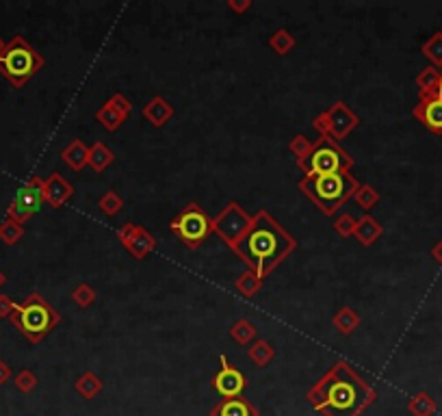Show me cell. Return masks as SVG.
Returning <instances> with one entry per match:
<instances>
[{
  "instance_id": "33",
  "label": "cell",
  "mask_w": 442,
  "mask_h": 416,
  "mask_svg": "<svg viewBox=\"0 0 442 416\" xmlns=\"http://www.w3.org/2000/svg\"><path fill=\"white\" fill-rule=\"evenodd\" d=\"M72 300L78 308H90L96 302V289L92 284H87V282H83V284H78L72 291Z\"/></svg>"
},
{
  "instance_id": "3",
  "label": "cell",
  "mask_w": 442,
  "mask_h": 416,
  "mask_svg": "<svg viewBox=\"0 0 442 416\" xmlns=\"http://www.w3.org/2000/svg\"><path fill=\"white\" fill-rule=\"evenodd\" d=\"M360 183L349 171H336L326 176H304L299 180V191L311 200L319 211L332 217L338 213V208L347 204Z\"/></svg>"
},
{
  "instance_id": "36",
  "label": "cell",
  "mask_w": 442,
  "mask_h": 416,
  "mask_svg": "<svg viewBox=\"0 0 442 416\" xmlns=\"http://www.w3.org/2000/svg\"><path fill=\"white\" fill-rule=\"evenodd\" d=\"M13 382H16V388L20 393H31V391L37 388V375L33 373L31 368H22Z\"/></svg>"
},
{
  "instance_id": "14",
  "label": "cell",
  "mask_w": 442,
  "mask_h": 416,
  "mask_svg": "<svg viewBox=\"0 0 442 416\" xmlns=\"http://www.w3.org/2000/svg\"><path fill=\"white\" fill-rule=\"evenodd\" d=\"M209 416H260V412L252 401L241 395L232 399H221L217 406H213Z\"/></svg>"
},
{
  "instance_id": "26",
  "label": "cell",
  "mask_w": 442,
  "mask_h": 416,
  "mask_svg": "<svg viewBox=\"0 0 442 416\" xmlns=\"http://www.w3.org/2000/svg\"><path fill=\"white\" fill-rule=\"evenodd\" d=\"M256 325L252 321H247V319H239L237 323L230 328V336L234 343H239V345H252L254 340H256Z\"/></svg>"
},
{
  "instance_id": "19",
  "label": "cell",
  "mask_w": 442,
  "mask_h": 416,
  "mask_svg": "<svg viewBox=\"0 0 442 416\" xmlns=\"http://www.w3.org/2000/svg\"><path fill=\"white\" fill-rule=\"evenodd\" d=\"M154 247H156V236H152L143 226H137V232H135V236H132V241L128 243L126 249H128L130 254L135 256L137 260H143Z\"/></svg>"
},
{
  "instance_id": "41",
  "label": "cell",
  "mask_w": 442,
  "mask_h": 416,
  "mask_svg": "<svg viewBox=\"0 0 442 416\" xmlns=\"http://www.w3.org/2000/svg\"><path fill=\"white\" fill-rule=\"evenodd\" d=\"M228 7L234 13H245L252 9V0H228Z\"/></svg>"
},
{
  "instance_id": "43",
  "label": "cell",
  "mask_w": 442,
  "mask_h": 416,
  "mask_svg": "<svg viewBox=\"0 0 442 416\" xmlns=\"http://www.w3.org/2000/svg\"><path fill=\"white\" fill-rule=\"evenodd\" d=\"M432 258H434V260H436V262L442 267V239H440V241H438V243L432 247Z\"/></svg>"
},
{
  "instance_id": "39",
  "label": "cell",
  "mask_w": 442,
  "mask_h": 416,
  "mask_svg": "<svg viewBox=\"0 0 442 416\" xmlns=\"http://www.w3.org/2000/svg\"><path fill=\"white\" fill-rule=\"evenodd\" d=\"M13 310H16V302L11 300L7 295H0V317H11Z\"/></svg>"
},
{
  "instance_id": "34",
  "label": "cell",
  "mask_w": 442,
  "mask_h": 416,
  "mask_svg": "<svg viewBox=\"0 0 442 416\" xmlns=\"http://www.w3.org/2000/svg\"><path fill=\"white\" fill-rule=\"evenodd\" d=\"M313 147H315V141H311L306 135H295V137L291 139V143H288V152H291L293 156H297V160H299V158H304V156L311 154Z\"/></svg>"
},
{
  "instance_id": "45",
  "label": "cell",
  "mask_w": 442,
  "mask_h": 416,
  "mask_svg": "<svg viewBox=\"0 0 442 416\" xmlns=\"http://www.w3.org/2000/svg\"><path fill=\"white\" fill-rule=\"evenodd\" d=\"M5 282H7V278H5V273H3V271H0V287H3Z\"/></svg>"
},
{
  "instance_id": "4",
  "label": "cell",
  "mask_w": 442,
  "mask_h": 416,
  "mask_svg": "<svg viewBox=\"0 0 442 416\" xmlns=\"http://www.w3.org/2000/svg\"><path fill=\"white\" fill-rule=\"evenodd\" d=\"M9 319L31 343H41L43 336L50 334L61 323V315L56 308H52L39 293L26 295L22 304H16V310Z\"/></svg>"
},
{
  "instance_id": "2",
  "label": "cell",
  "mask_w": 442,
  "mask_h": 416,
  "mask_svg": "<svg viewBox=\"0 0 442 416\" xmlns=\"http://www.w3.org/2000/svg\"><path fill=\"white\" fill-rule=\"evenodd\" d=\"M295 247H297L295 236H291L267 211H258L245 236L234 245V251L260 280H264L288 254H293Z\"/></svg>"
},
{
  "instance_id": "31",
  "label": "cell",
  "mask_w": 442,
  "mask_h": 416,
  "mask_svg": "<svg viewBox=\"0 0 442 416\" xmlns=\"http://www.w3.org/2000/svg\"><path fill=\"white\" fill-rule=\"evenodd\" d=\"M351 200L356 202L360 208H364V211H371V208L379 202V193H377V189L371 187V185H360V187L356 189V193H353Z\"/></svg>"
},
{
  "instance_id": "13",
  "label": "cell",
  "mask_w": 442,
  "mask_h": 416,
  "mask_svg": "<svg viewBox=\"0 0 442 416\" xmlns=\"http://www.w3.org/2000/svg\"><path fill=\"white\" fill-rule=\"evenodd\" d=\"M74 196V185L61 174H50L46 180H43V202L50 208H61L65 202Z\"/></svg>"
},
{
  "instance_id": "37",
  "label": "cell",
  "mask_w": 442,
  "mask_h": 416,
  "mask_svg": "<svg viewBox=\"0 0 442 416\" xmlns=\"http://www.w3.org/2000/svg\"><path fill=\"white\" fill-rule=\"evenodd\" d=\"M111 107L120 113V115H124L126 120H128V115H130V111H132V104H130V100L126 98V96H122V94H113L109 100H107Z\"/></svg>"
},
{
  "instance_id": "22",
  "label": "cell",
  "mask_w": 442,
  "mask_h": 416,
  "mask_svg": "<svg viewBox=\"0 0 442 416\" xmlns=\"http://www.w3.org/2000/svg\"><path fill=\"white\" fill-rule=\"evenodd\" d=\"M408 412L412 416H434L438 412V404L430 393L421 391L408 401Z\"/></svg>"
},
{
  "instance_id": "11",
  "label": "cell",
  "mask_w": 442,
  "mask_h": 416,
  "mask_svg": "<svg viewBox=\"0 0 442 416\" xmlns=\"http://www.w3.org/2000/svg\"><path fill=\"white\" fill-rule=\"evenodd\" d=\"M326 113V120H328V132L334 141H341L345 139L349 132L360 124V117L353 113L345 102H334L332 107Z\"/></svg>"
},
{
  "instance_id": "25",
  "label": "cell",
  "mask_w": 442,
  "mask_h": 416,
  "mask_svg": "<svg viewBox=\"0 0 442 416\" xmlns=\"http://www.w3.org/2000/svg\"><path fill=\"white\" fill-rule=\"evenodd\" d=\"M262 282L264 280H260L256 275V271L247 269L237 278V291L245 297V300H252V297H256L262 291Z\"/></svg>"
},
{
  "instance_id": "10",
  "label": "cell",
  "mask_w": 442,
  "mask_h": 416,
  "mask_svg": "<svg viewBox=\"0 0 442 416\" xmlns=\"http://www.w3.org/2000/svg\"><path fill=\"white\" fill-rule=\"evenodd\" d=\"M219 362H221V368H219V373L213 377V386H215L217 395L221 399L241 397L243 391H245V386H247V377L243 375V371H239L237 366H232L226 355H221Z\"/></svg>"
},
{
  "instance_id": "28",
  "label": "cell",
  "mask_w": 442,
  "mask_h": 416,
  "mask_svg": "<svg viewBox=\"0 0 442 416\" xmlns=\"http://www.w3.org/2000/svg\"><path fill=\"white\" fill-rule=\"evenodd\" d=\"M421 52L427 56V61H430L434 67H442V31H436L430 39H427L421 46Z\"/></svg>"
},
{
  "instance_id": "44",
  "label": "cell",
  "mask_w": 442,
  "mask_h": 416,
  "mask_svg": "<svg viewBox=\"0 0 442 416\" xmlns=\"http://www.w3.org/2000/svg\"><path fill=\"white\" fill-rule=\"evenodd\" d=\"M5 48H7V43H5V39H3V37H0V54H3V50H5Z\"/></svg>"
},
{
  "instance_id": "38",
  "label": "cell",
  "mask_w": 442,
  "mask_h": 416,
  "mask_svg": "<svg viewBox=\"0 0 442 416\" xmlns=\"http://www.w3.org/2000/svg\"><path fill=\"white\" fill-rule=\"evenodd\" d=\"M135 232H137V224H124L120 230H117V241H120L124 247H128V243L132 241V236H135Z\"/></svg>"
},
{
  "instance_id": "27",
  "label": "cell",
  "mask_w": 442,
  "mask_h": 416,
  "mask_svg": "<svg viewBox=\"0 0 442 416\" xmlns=\"http://www.w3.org/2000/svg\"><path fill=\"white\" fill-rule=\"evenodd\" d=\"M295 37H293V33L291 31H286V28H277V31L269 37V48L275 52V54H280V56H284V54H288L293 48H295Z\"/></svg>"
},
{
  "instance_id": "8",
  "label": "cell",
  "mask_w": 442,
  "mask_h": 416,
  "mask_svg": "<svg viewBox=\"0 0 442 416\" xmlns=\"http://www.w3.org/2000/svg\"><path fill=\"white\" fill-rule=\"evenodd\" d=\"M249 226H252V215H247V211L239 202H230L213 219V232L232 249L245 236Z\"/></svg>"
},
{
  "instance_id": "20",
  "label": "cell",
  "mask_w": 442,
  "mask_h": 416,
  "mask_svg": "<svg viewBox=\"0 0 442 416\" xmlns=\"http://www.w3.org/2000/svg\"><path fill=\"white\" fill-rule=\"evenodd\" d=\"M102 388H105V384H102V379L94 373V371H85V373L74 382V391L87 401L96 399L102 393Z\"/></svg>"
},
{
  "instance_id": "42",
  "label": "cell",
  "mask_w": 442,
  "mask_h": 416,
  "mask_svg": "<svg viewBox=\"0 0 442 416\" xmlns=\"http://www.w3.org/2000/svg\"><path fill=\"white\" fill-rule=\"evenodd\" d=\"M11 379V368L5 360H0V386L7 384Z\"/></svg>"
},
{
  "instance_id": "1",
  "label": "cell",
  "mask_w": 442,
  "mask_h": 416,
  "mask_svg": "<svg viewBox=\"0 0 442 416\" xmlns=\"http://www.w3.org/2000/svg\"><path fill=\"white\" fill-rule=\"evenodd\" d=\"M321 416H360L377 399V391L349 362L338 360L306 393Z\"/></svg>"
},
{
  "instance_id": "24",
  "label": "cell",
  "mask_w": 442,
  "mask_h": 416,
  "mask_svg": "<svg viewBox=\"0 0 442 416\" xmlns=\"http://www.w3.org/2000/svg\"><path fill=\"white\" fill-rule=\"evenodd\" d=\"M275 355V349L269 340L264 338H256L252 345L247 347V358L252 360L256 366H267Z\"/></svg>"
},
{
  "instance_id": "16",
  "label": "cell",
  "mask_w": 442,
  "mask_h": 416,
  "mask_svg": "<svg viewBox=\"0 0 442 416\" xmlns=\"http://www.w3.org/2000/svg\"><path fill=\"white\" fill-rule=\"evenodd\" d=\"M417 87L419 100L442 96V67L427 65L425 70H421V74L417 76Z\"/></svg>"
},
{
  "instance_id": "7",
  "label": "cell",
  "mask_w": 442,
  "mask_h": 416,
  "mask_svg": "<svg viewBox=\"0 0 442 416\" xmlns=\"http://www.w3.org/2000/svg\"><path fill=\"white\" fill-rule=\"evenodd\" d=\"M169 230L178 236L187 249H198L213 234V219L198 202H189L182 211L173 217Z\"/></svg>"
},
{
  "instance_id": "23",
  "label": "cell",
  "mask_w": 442,
  "mask_h": 416,
  "mask_svg": "<svg viewBox=\"0 0 442 416\" xmlns=\"http://www.w3.org/2000/svg\"><path fill=\"white\" fill-rule=\"evenodd\" d=\"M111 163H113V152L105 143L96 141L94 145H90V158H87V165H90L96 174H102L111 165Z\"/></svg>"
},
{
  "instance_id": "17",
  "label": "cell",
  "mask_w": 442,
  "mask_h": 416,
  "mask_svg": "<svg viewBox=\"0 0 442 416\" xmlns=\"http://www.w3.org/2000/svg\"><path fill=\"white\" fill-rule=\"evenodd\" d=\"M87 158H90V145L81 139L70 141L61 150V160L74 171H83V167H87Z\"/></svg>"
},
{
  "instance_id": "35",
  "label": "cell",
  "mask_w": 442,
  "mask_h": 416,
  "mask_svg": "<svg viewBox=\"0 0 442 416\" xmlns=\"http://www.w3.org/2000/svg\"><path fill=\"white\" fill-rule=\"evenodd\" d=\"M356 224H358V219L349 215V213H343L341 217H336L334 221V230L338 236H343V239H349V236H353V230H356Z\"/></svg>"
},
{
  "instance_id": "21",
  "label": "cell",
  "mask_w": 442,
  "mask_h": 416,
  "mask_svg": "<svg viewBox=\"0 0 442 416\" xmlns=\"http://www.w3.org/2000/svg\"><path fill=\"white\" fill-rule=\"evenodd\" d=\"M332 325H334V330H336L338 334L349 336V334L360 325V315H358V312L353 310V308L345 306V308H341V310H338L336 315L332 317Z\"/></svg>"
},
{
  "instance_id": "9",
  "label": "cell",
  "mask_w": 442,
  "mask_h": 416,
  "mask_svg": "<svg viewBox=\"0 0 442 416\" xmlns=\"http://www.w3.org/2000/svg\"><path fill=\"white\" fill-rule=\"evenodd\" d=\"M41 204H43V180L39 176H33L16 193V198H13V202L7 208V217L18 221V224H24L26 219H31L39 211Z\"/></svg>"
},
{
  "instance_id": "30",
  "label": "cell",
  "mask_w": 442,
  "mask_h": 416,
  "mask_svg": "<svg viewBox=\"0 0 442 416\" xmlns=\"http://www.w3.org/2000/svg\"><path fill=\"white\" fill-rule=\"evenodd\" d=\"M22 236H24V226L18 224V221L7 217L3 224H0V241H3L5 245H16Z\"/></svg>"
},
{
  "instance_id": "15",
  "label": "cell",
  "mask_w": 442,
  "mask_h": 416,
  "mask_svg": "<svg viewBox=\"0 0 442 416\" xmlns=\"http://www.w3.org/2000/svg\"><path fill=\"white\" fill-rule=\"evenodd\" d=\"M143 117H145V122H150L154 128H163L171 117H173V107L171 104L163 98V96H154L150 102L143 107Z\"/></svg>"
},
{
  "instance_id": "29",
  "label": "cell",
  "mask_w": 442,
  "mask_h": 416,
  "mask_svg": "<svg viewBox=\"0 0 442 416\" xmlns=\"http://www.w3.org/2000/svg\"><path fill=\"white\" fill-rule=\"evenodd\" d=\"M96 120H98V122H100L102 126H105V128H107L109 132H115L117 128H120V126H122V124L126 122V117H124V115H120V113H117V111H115V109L111 107V104L107 102V104H105V107H100V109L96 111Z\"/></svg>"
},
{
  "instance_id": "12",
  "label": "cell",
  "mask_w": 442,
  "mask_h": 416,
  "mask_svg": "<svg viewBox=\"0 0 442 416\" xmlns=\"http://www.w3.org/2000/svg\"><path fill=\"white\" fill-rule=\"evenodd\" d=\"M412 115L434 135H442V96L436 98H423L412 109Z\"/></svg>"
},
{
  "instance_id": "32",
  "label": "cell",
  "mask_w": 442,
  "mask_h": 416,
  "mask_svg": "<svg viewBox=\"0 0 442 416\" xmlns=\"http://www.w3.org/2000/svg\"><path fill=\"white\" fill-rule=\"evenodd\" d=\"M98 208L105 215H109V217H115L117 213L122 211L124 208V200L117 196V191H107L105 196H102L100 200H98Z\"/></svg>"
},
{
  "instance_id": "40",
  "label": "cell",
  "mask_w": 442,
  "mask_h": 416,
  "mask_svg": "<svg viewBox=\"0 0 442 416\" xmlns=\"http://www.w3.org/2000/svg\"><path fill=\"white\" fill-rule=\"evenodd\" d=\"M313 126H315V130L319 132V137H326V135H330V132H328V120H326V113H319V115L315 117Z\"/></svg>"
},
{
  "instance_id": "6",
  "label": "cell",
  "mask_w": 442,
  "mask_h": 416,
  "mask_svg": "<svg viewBox=\"0 0 442 416\" xmlns=\"http://www.w3.org/2000/svg\"><path fill=\"white\" fill-rule=\"evenodd\" d=\"M353 156L345 150V147L334 141L330 135L319 137L315 141L313 152L297 160V167L306 176H326V174H336V171H349L353 167Z\"/></svg>"
},
{
  "instance_id": "5",
  "label": "cell",
  "mask_w": 442,
  "mask_h": 416,
  "mask_svg": "<svg viewBox=\"0 0 442 416\" xmlns=\"http://www.w3.org/2000/svg\"><path fill=\"white\" fill-rule=\"evenodd\" d=\"M43 67L41 54L24 37L16 35L0 54V74L13 85L24 87Z\"/></svg>"
},
{
  "instance_id": "18",
  "label": "cell",
  "mask_w": 442,
  "mask_h": 416,
  "mask_svg": "<svg viewBox=\"0 0 442 416\" xmlns=\"http://www.w3.org/2000/svg\"><path fill=\"white\" fill-rule=\"evenodd\" d=\"M384 234V226L379 224L377 219H373L371 215H364L358 219L356 224V230H353V236H356V241L364 247H371L379 236Z\"/></svg>"
}]
</instances>
